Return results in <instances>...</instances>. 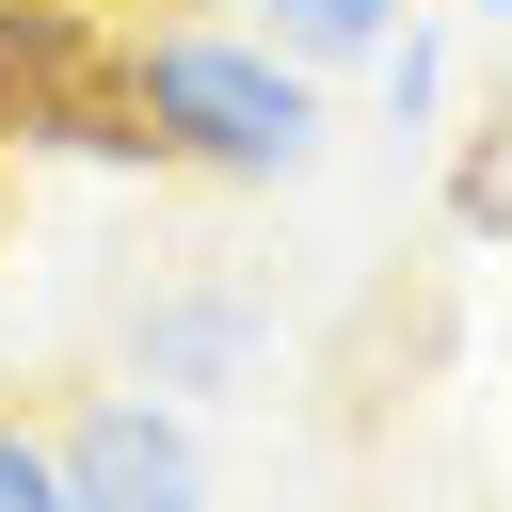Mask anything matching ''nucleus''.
Instances as JSON below:
<instances>
[{"mask_svg":"<svg viewBox=\"0 0 512 512\" xmlns=\"http://www.w3.org/2000/svg\"><path fill=\"white\" fill-rule=\"evenodd\" d=\"M128 128H144V160H192V176H304L320 160L304 64L240 48V32H144L128 48Z\"/></svg>","mask_w":512,"mask_h":512,"instance_id":"1","label":"nucleus"},{"mask_svg":"<svg viewBox=\"0 0 512 512\" xmlns=\"http://www.w3.org/2000/svg\"><path fill=\"white\" fill-rule=\"evenodd\" d=\"M48 480H64V512H208V448H192V416L144 400V384L80 400V416L48 432Z\"/></svg>","mask_w":512,"mask_h":512,"instance_id":"2","label":"nucleus"},{"mask_svg":"<svg viewBox=\"0 0 512 512\" xmlns=\"http://www.w3.org/2000/svg\"><path fill=\"white\" fill-rule=\"evenodd\" d=\"M256 352H272V320H256L240 288H160V304L128 320V384H176V400L256 384Z\"/></svg>","mask_w":512,"mask_h":512,"instance_id":"3","label":"nucleus"},{"mask_svg":"<svg viewBox=\"0 0 512 512\" xmlns=\"http://www.w3.org/2000/svg\"><path fill=\"white\" fill-rule=\"evenodd\" d=\"M384 16H400V0H272L288 64H352V48H384Z\"/></svg>","mask_w":512,"mask_h":512,"instance_id":"4","label":"nucleus"},{"mask_svg":"<svg viewBox=\"0 0 512 512\" xmlns=\"http://www.w3.org/2000/svg\"><path fill=\"white\" fill-rule=\"evenodd\" d=\"M0 512H64V480H48V432H16V416H0Z\"/></svg>","mask_w":512,"mask_h":512,"instance_id":"5","label":"nucleus"},{"mask_svg":"<svg viewBox=\"0 0 512 512\" xmlns=\"http://www.w3.org/2000/svg\"><path fill=\"white\" fill-rule=\"evenodd\" d=\"M0 208H16V192H0Z\"/></svg>","mask_w":512,"mask_h":512,"instance_id":"6","label":"nucleus"}]
</instances>
